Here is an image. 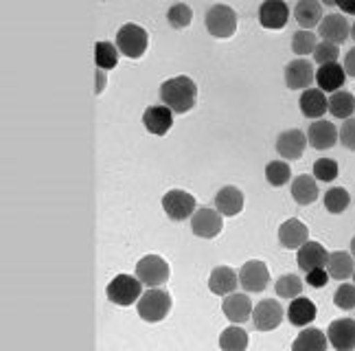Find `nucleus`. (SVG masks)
<instances>
[{
	"label": "nucleus",
	"mask_w": 355,
	"mask_h": 351,
	"mask_svg": "<svg viewBox=\"0 0 355 351\" xmlns=\"http://www.w3.org/2000/svg\"><path fill=\"white\" fill-rule=\"evenodd\" d=\"M305 147H307V137L300 130H285L277 139V152L281 158L296 160L303 156Z\"/></svg>",
	"instance_id": "obj_16"
},
{
	"label": "nucleus",
	"mask_w": 355,
	"mask_h": 351,
	"mask_svg": "<svg viewBox=\"0 0 355 351\" xmlns=\"http://www.w3.org/2000/svg\"><path fill=\"white\" fill-rule=\"evenodd\" d=\"M298 105H300V112H303L307 119H320L327 110H329L324 92L318 88H307L303 92V97H300Z\"/></svg>",
	"instance_id": "obj_24"
},
{
	"label": "nucleus",
	"mask_w": 355,
	"mask_h": 351,
	"mask_svg": "<svg viewBox=\"0 0 355 351\" xmlns=\"http://www.w3.org/2000/svg\"><path fill=\"white\" fill-rule=\"evenodd\" d=\"M94 62L101 71H110L119 62V49L110 42H97L94 44Z\"/></svg>",
	"instance_id": "obj_31"
},
{
	"label": "nucleus",
	"mask_w": 355,
	"mask_h": 351,
	"mask_svg": "<svg viewBox=\"0 0 355 351\" xmlns=\"http://www.w3.org/2000/svg\"><path fill=\"white\" fill-rule=\"evenodd\" d=\"M353 275H355V273H353Z\"/></svg>",
	"instance_id": "obj_47"
},
{
	"label": "nucleus",
	"mask_w": 355,
	"mask_h": 351,
	"mask_svg": "<svg viewBox=\"0 0 355 351\" xmlns=\"http://www.w3.org/2000/svg\"><path fill=\"white\" fill-rule=\"evenodd\" d=\"M143 126L149 134H156V137H165L173 126V112L167 105H152L147 108L143 114Z\"/></svg>",
	"instance_id": "obj_15"
},
{
	"label": "nucleus",
	"mask_w": 355,
	"mask_h": 351,
	"mask_svg": "<svg viewBox=\"0 0 355 351\" xmlns=\"http://www.w3.org/2000/svg\"><path fill=\"white\" fill-rule=\"evenodd\" d=\"M294 18L300 24V29L309 31L313 26L320 24L322 5L316 3V0H300V3H296V7H294Z\"/></svg>",
	"instance_id": "obj_25"
},
{
	"label": "nucleus",
	"mask_w": 355,
	"mask_h": 351,
	"mask_svg": "<svg viewBox=\"0 0 355 351\" xmlns=\"http://www.w3.org/2000/svg\"><path fill=\"white\" fill-rule=\"evenodd\" d=\"M340 143H343L347 150L355 152V119H347L343 128H340Z\"/></svg>",
	"instance_id": "obj_41"
},
{
	"label": "nucleus",
	"mask_w": 355,
	"mask_h": 351,
	"mask_svg": "<svg viewBox=\"0 0 355 351\" xmlns=\"http://www.w3.org/2000/svg\"><path fill=\"white\" fill-rule=\"evenodd\" d=\"M171 309V294L162 288H152L139 299V316L145 323H158L162 320Z\"/></svg>",
	"instance_id": "obj_2"
},
{
	"label": "nucleus",
	"mask_w": 355,
	"mask_h": 351,
	"mask_svg": "<svg viewBox=\"0 0 355 351\" xmlns=\"http://www.w3.org/2000/svg\"><path fill=\"white\" fill-rule=\"evenodd\" d=\"M147 44H149L147 31L139 24H132V22L123 24L116 33V49H119V53H123V55L130 60H139L147 51Z\"/></svg>",
	"instance_id": "obj_3"
},
{
	"label": "nucleus",
	"mask_w": 355,
	"mask_h": 351,
	"mask_svg": "<svg viewBox=\"0 0 355 351\" xmlns=\"http://www.w3.org/2000/svg\"><path fill=\"white\" fill-rule=\"evenodd\" d=\"M305 281L309 283L311 288H324L327 283H329V273H327L324 268H316V270H309V273H305Z\"/></svg>",
	"instance_id": "obj_42"
},
{
	"label": "nucleus",
	"mask_w": 355,
	"mask_h": 351,
	"mask_svg": "<svg viewBox=\"0 0 355 351\" xmlns=\"http://www.w3.org/2000/svg\"><path fill=\"white\" fill-rule=\"evenodd\" d=\"M329 112L338 119H351V114L355 112V97L351 92H345V90H338L334 92L329 99Z\"/></svg>",
	"instance_id": "obj_30"
},
{
	"label": "nucleus",
	"mask_w": 355,
	"mask_h": 351,
	"mask_svg": "<svg viewBox=\"0 0 355 351\" xmlns=\"http://www.w3.org/2000/svg\"><path fill=\"white\" fill-rule=\"evenodd\" d=\"M351 255H353V257H355V237L351 239Z\"/></svg>",
	"instance_id": "obj_45"
},
{
	"label": "nucleus",
	"mask_w": 355,
	"mask_h": 351,
	"mask_svg": "<svg viewBox=\"0 0 355 351\" xmlns=\"http://www.w3.org/2000/svg\"><path fill=\"white\" fill-rule=\"evenodd\" d=\"M313 79H316V73H313V64L309 60H305V58L292 60L288 66H285V84H288L290 90L309 88Z\"/></svg>",
	"instance_id": "obj_11"
},
{
	"label": "nucleus",
	"mask_w": 355,
	"mask_h": 351,
	"mask_svg": "<svg viewBox=\"0 0 355 351\" xmlns=\"http://www.w3.org/2000/svg\"><path fill=\"white\" fill-rule=\"evenodd\" d=\"M275 290L281 299H296V296H300V292H303V281H300L298 275H283L279 277Z\"/></svg>",
	"instance_id": "obj_35"
},
{
	"label": "nucleus",
	"mask_w": 355,
	"mask_h": 351,
	"mask_svg": "<svg viewBox=\"0 0 355 351\" xmlns=\"http://www.w3.org/2000/svg\"><path fill=\"white\" fill-rule=\"evenodd\" d=\"M290 20V7L281 3V0H268L261 7H259V22H261L263 29L277 31L283 29Z\"/></svg>",
	"instance_id": "obj_13"
},
{
	"label": "nucleus",
	"mask_w": 355,
	"mask_h": 351,
	"mask_svg": "<svg viewBox=\"0 0 355 351\" xmlns=\"http://www.w3.org/2000/svg\"><path fill=\"white\" fill-rule=\"evenodd\" d=\"M349 202H351V198H349V191L345 187H331L329 191L324 194V207L334 215L343 213L349 207Z\"/></svg>",
	"instance_id": "obj_33"
},
{
	"label": "nucleus",
	"mask_w": 355,
	"mask_h": 351,
	"mask_svg": "<svg viewBox=\"0 0 355 351\" xmlns=\"http://www.w3.org/2000/svg\"><path fill=\"white\" fill-rule=\"evenodd\" d=\"M292 198L296 200V205L300 207H307L311 202L318 200V185H316V178H311V176H298V178L292 182Z\"/></svg>",
	"instance_id": "obj_27"
},
{
	"label": "nucleus",
	"mask_w": 355,
	"mask_h": 351,
	"mask_svg": "<svg viewBox=\"0 0 355 351\" xmlns=\"http://www.w3.org/2000/svg\"><path fill=\"white\" fill-rule=\"evenodd\" d=\"M320 37L322 42H329L340 46L347 42V37H351V26L343 13H329L320 20Z\"/></svg>",
	"instance_id": "obj_12"
},
{
	"label": "nucleus",
	"mask_w": 355,
	"mask_h": 351,
	"mask_svg": "<svg viewBox=\"0 0 355 351\" xmlns=\"http://www.w3.org/2000/svg\"><path fill=\"white\" fill-rule=\"evenodd\" d=\"M270 281V270L263 262H245L239 270V286L245 292H263Z\"/></svg>",
	"instance_id": "obj_9"
},
{
	"label": "nucleus",
	"mask_w": 355,
	"mask_h": 351,
	"mask_svg": "<svg viewBox=\"0 0 355 351\" xmlns=\"http://www.w3.org/2000/svg\"><path fill=\"white\" fill-rule=\"evenodd\" d=\"M313 60H316L320 66L338 62V46L329 44V42H320L316 46V51H313Z\"/></svg>",
	"instance_id": "obj_40"
},
{
	"label": "nucleus",
	"mask_w": 355,
	"mask_h": 351,
	"mask_svg": "<svg viewBox=\"0 0 355 351\" xmlns=\"http://www.w3.org/2000/svg\"><path fill=\"white\" fill-rule=\"evenodd\" d=\"M191 20H193V11H191V7L184 3L171 5L167 11V22L173 26V29H187Z\"/></svg>",
	"instance_id": "obj_37"
},
{
	"label": "nucleus",
	"mask_w": 355,
	"mask_h": 351,
	"mask_svg": "<svg viewBox=\"0 0 355 351\" xmlns=\"http://www.w3.org/2000/svg\"><path fill=\"white\" fill-rule=\"evenodd\" d=\"M220 347L226 351H241L248 347V334H245L241 327H226L220 336Z\"/></svg>",
	"instance_id": "obj_32"
},
{
	"label": "nucleus",
	"mask_w": 355,
	"mask_h": 351,
	"mask_svg": "<svg viewBox=\"0 0 355 351\" xmlns=\"http://www.w3.org/2000/svg\"><path fill=\"white\" fill-rule=\"evenodd\" d=\"M338 9L343 13H353L355 16V3H338Z\"/></svg>",
	"instance_id": "obj_44"
},
{
	"label": "nucleus",
	"mask_w": 355,
	"mask_h": 351,
	"mask_svg": "<svg viewBox=\"0 0 355 351\" xmlns=\"http://www.w3.org/2000/svg\"><path fill=\"white\" fill-rule=\"evenodd\" d=\"M327 273H329L331 279L338 281H345L355 273V266H353V257L345 250H336L329 252V259H327Z\"/></svg>",
	"instance_id": "obj_28"
},
{
	"label": "nucleus",
	"mask_w": 355,
	"mask_h": 351,
	"mask_svg": "<svg viewBox=\"0 0 355 351\" xmlns=\"http://www.w3.org/2000/svg\"><path fill=\"white\" fill-rule=\"evenodd\" d=\"M338 141V130L329 121L318 119L316 123H311L307 130V143L313 147V150H329Z\"/></svg>",
	"instance_id": "obj_19"
},
{
	"label": "nucleus",
	"mask_w": 355,
	"mask_h": 351,
	"mask_svg": "<svg viewBox=\"0 0 355 351\" xmlns=\"http://www.w3.org/2000/svg\"><path fill=\"white\" fill-rule=\"evenodd\" d=\"M318 42H316V35H313L311 31H296L294 37H292V51L296 53L298 58H305V55H313V51H316Z\"/></svg>",
	"instance_id": "obj_36"
},
{
	"label": "nucleus",
	"mask_w": 355,
	"mask_h": 351,
	"mask_svg": "<svg viewBox=\"0 0 355 351\" xmlns=\"http://www.w3.org/2000/svg\"><path fill=\"white\" fill-rule=\"evenodd\" d=\"M338 163L331 158H320L313 163V178L320 182H331L334 178H338Z\"/></svg>",
	"instance_id": "obj_38"
},
{
	"label": "nucleus",
	"mask_w": 355,
	"mask_h": 351,
	"mask_svg": "<svg viewBox=\"0 0 355 351\" xmlns=\"http://www.w3.org/2000/svg\"><path fill=\"white\" fill-rule=\"evenodd\" d=\"M351 37L355 40V22H353V26H351Z\"/></svg>",
	"instance_id": "obj_46"
},
{
	"label": "nucleus",
	"mask_w": 355,
	"mask_h": 351,
	"mask_svg": "<svg viewBox=\"0 0 355 351\" xmlns=\"http://www.w3.org/2000/svg\"><path fill=\"white\" fill-rule=\"evenodd\" d=\"M345 79H347L345 66H340L338 62L320 66V71L316 73L318 88H320L322 92H331V94L338 92V88H343V86H345Z\"/></svg>",
	"instance_id": "obj_22"
},
{
	"label": "nucleus",
	"mask_w": 355,
	"mask_h": 351,
	"mask_svg": "<svg viewBox=\"0 0 355 351\" xmlns=\"http://www.w3.org/2000/svg\"><path fill=\"white\" fill-rule=\"evenodd\" d=\"M222 309H224V314L230 323H245L252 314V303L245 294L230 292V294H226Z\"/></svg>",
	"instance_id": "obj_20"
},
{
	"label": "nucleus",
	"mask_w": 355,
	"mask_h": 351,
	"mask_svg": "<svg viewBox=\"0 0 355 351\" xmlns=\"http://www.w3.org/2000/svg\"><path fill=\"white\" fill-rule=\"evenodd\" d=\"M196 97H198V86L193 79L187 75L167 79V82H162L160 86V101L175 114L189 112L191 108L196 105Z\"/></svg>",
	"instance_id": "obj_1"
},
{
	"label": "nucleus",
	"mask_w": 355,
	"mask_h": 351,
	"mask_svg": "<svg viewBox=\"0 0 355 351\" xmlns=\"http://www.w3.org/2000/svg\"><path fill=\"white\" fill-rule=\"evenodd\" d=\"M281 320H283V307L275 299L261 301L257 307H252V323L259 332L277 329L281 325Z\"/></svg>",
	"instance_id": "obj_10"
},
{
	"label": "nucleus",
	"mask_w": 355,
	"mask_h": 351,
	"mask_svg": "<svg viewBox=\"0 0 355 351\" xmlns=\"http://www.w3.org/2000/svg\"><path fill=\"white\" fill-rule=\"evenodd\" d=\"M327 259H329L327 248L320 244V241H309V239L298 248V255H296V264L303 273H309V270H316V268H324Z\"/></svg>",
	"instance_id": "obj_14"
},
{
	"label": "nucleus",
	"mask_w": 355,
	"mask_h": 351,
	"mask_svg": "<svg viewBox=\"0 0 355 351\" xmlns=\"http://www.w3.org/2000/svg\"><path fill=\"white\" fill-rule=\"evenodd\" d=\"M345 73L355 79V46L347 53V58H345Z\"/></svg>",
	"instance_id": "obj_43"
},
{
	"label": "nucleus",
	"mask_w": 355,
	"mask_h": 351,
	"mask_svg": "<svg viewBox=\"0 0 355 351\" xmlns=\"http://www.w3.org/2000/svg\"><path fill=\"white\" fill-rule=\"evenodd\" d=\"M316 305H313L309 299H305V296H296V299L290 303V307H288V320L292 323V325H296V327H305V325H309V323L316 318Z\"/></svg>",
	"instance_id": "obj_26"
},
{
	"label": "nucleus",
	"mask_w": 355,
	"mask_h": 351,
	"mask_svg": "<svg viewBox=\"0 0 355 351\" xmlns=\"http://www.w3.org/2000/svg\"><path fill=\"white\" fill-rule=\"evenodd\" d=\"M237 286H239V275L228 266H217L209 277V288L217 296H226L230 292H235Z\"/></svg>",
	"instance_id": "obj_21"
},
{
	"label": "nucleus",
	"mask_w": 355,
	"mask_h": 351,
	"mask_svg": "<svg viewBox=\"0 0 355 351\" xmlns=\"http://www.w3.org/2000/svg\"><path fill=\"white\" fill-rule=\"evenodd\" d=\"M143 292V283L139 277H130V275H116L110 286H107V299L114 305L128 307L132 303H139Z\"/></svg>",
	"instance_id": "obj_4"
},
{
	"label": "nucleus",
	"mask_w": 355,
	"mask_h": 351,
	"mask_svg": "<svg viewBox=\"0 0 355 351\" xmlns=\"http://www.w3.org/2000/svg\"><path fill=\"white\" fill-rule=\"evenodd\" d=\"M215 209L220 211L222 215H230V218H235V215H239L241 209H243V194L233 185L222 187L220 194L215 196Z\"/></svg>",
	"instance_id": "obj_23"
},
{
	"label": "nucleus",
	"mask_w": 355,
	"mask_h": 351,
	"mask_svg": "<svg viewBox=\"0 0 355 351\" xmlns=\"http://www.w3.org/2000/svg\"><path fill=\"white\" fill-rule=\"evenodd\" d=\"M136 277L147 288H160L169 279V264L162 257H158V255H145L136 264Z\"/></svg>",
	"instance_id": "obj_6"
},
{
	"label": "nucleus",
	"mask_w": 355,
	"mask_h": 351,
	"mask_svg": "<svg viewBox=\"0 0 355 351\" xmlns=\"http://www.w3.org/2000/svg\"><path fill=\"white\" fill-rule=\"evenodd\" d=\"M162 209L167 211V215L175 222H182L196 213V198L182 191V189H171L169 194L162 198Z\"/></svg>",
	"instance_id": "obj_8"
},
{
	"label": "nucleus",
	"mask_w": 355,
	"mask_h": 351,
	"mask_svg": "<svg viewBox=\"0 0 355 351\" xmlns=\"http://www.w3.org/2000/svg\"><path fill=\"white\" fill-rule=\"evenodd\" d=\"M224 222H222V213L209 209V207H202L198 209L193 215H191V231L193 235L202 237V239H213L222 233Z\"/></svg>",
	"instance_id": "obj_7"
},
{
	"label": "nucleus",
	"mask_w": 355,
	"mask_h": 351,
	"mask_svg": "<svg viewBox=\"0 0 355 351\" xmlns=\"http://www.w3.org/2000/svg\"><path fill=\"white\" fill-rule=\"evenodd\" d=\"M292 178V169L285 160H272L266 167V180L272 187H283L285 182H290Z\"/></svg>",
	"instance_id": "obj_34"
},
{
	"label": "nucleus",
	"mask_w": 355,
	"mask_h": 351,
	"mask_svg": "<svg viewBox=\"0 0 355 351\" xmlns=\"http://www.w3.org/2000/svg\"><path fill=\"white\" fill-rule=\"evenodd\" d=\"M307 239H309V228L296 218L283 222L279 228V241H281V246H285L288 250H298Z\"/></svg>",
	"instance_id": "obj_18"
},
{
	"label": "nucleus",
	"mask_w": 355,
	"mask_h": 351,
	"mask_svg": "<svg viewBox=\"0 0 355 351\" xmlns=\"http://www.w3.org/2000/svg\"><path fill=\"white\" fill-rule=\"evenodd\" d=\"M207 29L213 37H233L237 31V13L228 5H213L207 11Z\"/></svg>",
	"instance_id": "obj_5"
},
{
	"label": "nucleus",
	"mask_w": 355,
	"mask_h": 351,
	"mask_svg": "<svg viewBox=\"0 0 355 351\" xmlns=\"http://www.w3.org/2000/svg\"><path fill=\"white\" fill-rule=\"evenodd\" d=\"M327 339H329L331 347H336L340 351L355 349V320H351V318L334 320L329 329H327Z\"/></svg>",
	"instance_id": "obj_17"
},
{
	"label": "nucleus",
	"mask_w": 355,
	"mask_h": 351,
	"mask_svg": "<svg viewBox=\"0 0 355 351\" xmlns=\"http://www.w3.org/2000/svg\"><path fill=\"white\" fill-rule=\"evenodd\" d=\"M327 343H329V339H327L324 332L309 327L298 334V339L292 343V349L294 351H324Z\"/></svg>",
	"instance_id": "obj_29"
},
{
	"label": "nucleus",
	"mask_w": 355,
	"mask_h": 351,
	"mask_svg": "<svg viewBox=\"0 0 355 351\" xmlns=\"http://www.w3.org/2000/svg\"><path fill=\"white\" fill-rule=\"evenodd\" d=\"M334 303L340 309H353L355 307V286H351V283H343V286H340L334 294Z\"/></svg>",
	"instance_id": "obj_39"
}]
</instances>
